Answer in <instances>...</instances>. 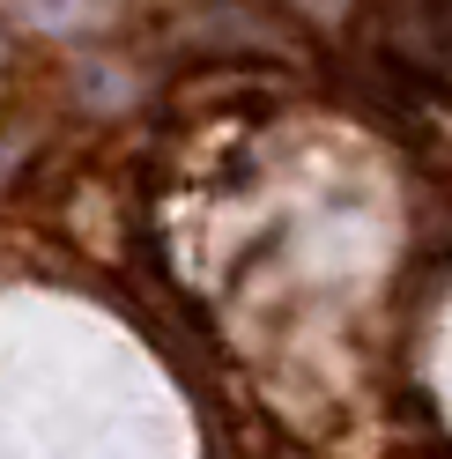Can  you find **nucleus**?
Segmentation results:
<instances>
[{
	"instance_id": "f257e3e1",
	"label": "nucleus",
	"mask_w": 452,
	"mask_h": 459,
	"mask_svg": "<svg viewBox=\"0 0 452 459\" xmlns=\"http://www.w3.org/2000/svg\"><path fill=\"white\" fill-rule=\"evenodd\" d=\"M363 52L408 90H452V0H363L356 15Z\"/></svg>"
}]
</instances>
